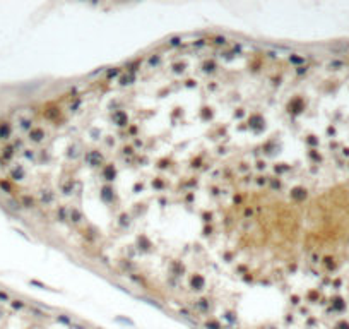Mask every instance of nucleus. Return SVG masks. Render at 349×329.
<instances>
[{"label":"nucleus","instance_id":"f257e3e1","mask_svg":"<svg viewBox=\"0 0 349 329\" xmlns=\"http://www.w3.org/2000/svg\"><path fill=\"white\" fill-rule=\"evenodd\" d=\"M190 283H192V286H194L195 290H198V288H202L204 286V278L202 276H192V279H190Z\"/></svg>","mask_w":349,"mask_h":329},{"label":"nucleus","instance_id":"f03ea898","mask_svg":"<svg viewBox=\"0 0 349 329\" xmlns=\"http://www.w3.org/2000/svg\"><path fill=\"white\" fill-rule=\"evenodd\" d=\"M29 137L33 139V141H41V137H43V130H41V129H35L29 134Z\"/></svg>","mask_w":349,"mask_h":329},{"label":"nucleus","instance_id":"7ed1b4c3","mask_svg":"<svg viewBox=\"0 0 349 329\" xmlns=\"http://www.w3.org/2000/svg\"><path fill=\"white\" fill-rule=\"evenodd\" d=\"M104 177H108L110 180H111V178L115 177V168H113L111 164H110V166H108V168L104 170Z\"/></svg>","mask_w":349,"mask_h":329},{"label":"nucleus","instance_id":"20e7f679","mask_svg":"<svg viewBox=\"0 0 349 329\" xmlns=\"http://www.w3.org/2000/svg\"><path fill=\"white\" fill-rule=\"evenodd\" d=\"M79 218H81V214L77 213V209H74V211H72V220L74 221H79Z\"/></svg>","mask_w":349,"mask_h":329}]
</instances>
